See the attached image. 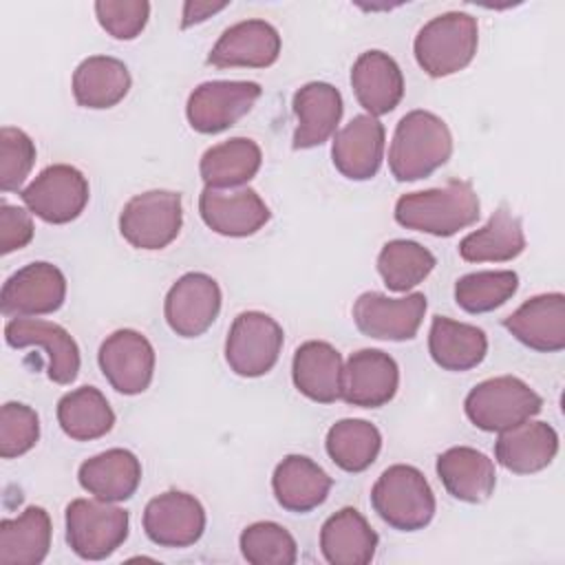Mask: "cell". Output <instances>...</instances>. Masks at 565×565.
Here are the masks:
<instances>
[{
    "label": "cell",
    "mask_w": 565,
    "mask_h": 565,
    "mask_svg": "<svg viewBox=\"0 0 565 565\" xmlns=\"http://www.w3.org/2000/svg\"><path fill=\"white\" fill-rule=\"evenodd\" d=\"M66 298V278L53 263H29L7 278L0 309L11 318H33L57 311Z\"/></svg>",
    "instance_id": "7c38bea8"
},
{
    "label": "cell",
    "mask_w": 565,
    "mask_h": 565,
    "mask_svg": "<svg viewBox=\"0 0 565 565\" xmlns=\"http://www.w3.org/2000/svg\"><path fill=\"white\" fill-rule=\"evenodd\" d=\"M342 355L335 347L322 340L302 342L291 360V377L296 388L318 404L340 399Z\"/></svg>",
    "instance_id": "83f0119b"
},
{
    "label": "cell",
    "mask_w": 565,
    "mask_h": 565,
    "mask_svg": "<svg viewBox=\"0 0 565 565\" xmlns=\"http://www.w3.org/2000/svg\"><path fill=\"white\" fill-rule=\"evenodd\" d=\"M282 340V327L271 316L243 311L227 331L225 362L241 377H260L278 362Z\"/></svg>",
    "instance_id": "ba28073f"
},
{
    "label": "cell",
    "mask_w": 565,
    "mask_h": 565,
    "mask_svg": "<svg viewBox=\"0 0 565 565\" xmlns=\"http://www.w3.org/2000/svg\"><path fill=\"white\" fill-rule=\"evenodd\" d=\"M437 260L430 249L415 241L395 238L388 241L377 254V271L391 291H408L419 285Z\"/></svg>",
    "instance_id": "8d00e7d4"
},
{
    "label": "cell",
    "mask_w": 565,
    "mask_h": 565,
    "mask_svg": "<svg viewBox=\"0 0 565 565\" xmlns=\"http://www.w3.org/2000/svg\"><path fill=\"white\" fill-rule=\"evenodd\" d=\"M558 452V435L547 422H523L499 433L497 461L514 475H532L547 468Z\"/></svg>",
    "instance_id": "cb8c5ba5"
},
{
    "label": "cell",
    "mask_w": 565,
    "mask_h": 565,
    "mask_svg": "<svg viewBox=\"0 0 565 565\" xmlns=\"http://www.w3.org/2000/svg\"><path fill=\"white\" fill-rule=\"evenodd\" d=\"M128 66L110 55H90L82 60L73 73V97L84 108H113L128 95Z\"/></svg>",
    "instance_id": "4dcf8cb0"
},
{
    "label": "cell",
    "mask_w": 565,
    "mask_h": 565,
    "mask_svg": "<svg viewBox=\"0 0 565 565\" xmlns=\"http://www.w3.org/2000/svg\"><path fill=\"white\" fill-rule=\"evenodd\" d=\"M375 547L377 534L355 508H342L322 523L320 552L331 565H366Z\"/></svg>",
    "instance_id": "f1b7e54d"
},
{
    "label": "cell",
    "mask_w": 565,
    "mask_h": 565,
    "mask_svg": "<svg viewBox=\"0 0 565 565\" xmlns=\"http://www.w3.org/2000/svg\"><path fill=\"white\" fill-rule=\"evenodd\" d=\"M543 408V397L514 375H499L479 382L463 399L466 417L486 433L514 428Z\"/></svg>",
    "instance_id": "5b68a950"
},
{
    "label": "cell",
    "mask_w": 565,
    "mask_h": 565,
    "mask_svg": "<svg viewBox=\"0 0 565 565\" xmlns=\"http://www.w3.org/2000/svg\"><path fill=\"white\" fill-rule=\"evenodd\" d=\"M199 214L212 232L232 238L256 234L271 216L260 194L247 185L230 190L205 185L199 194Z\"/></svg>",
    "instance_id": "2e32d148"
},
{
    "label": "cell",
    "mask_w": 565,
    "mask_h": 565,
    "mask_svg": "<svg viewBox=\"0 0 565 565\" xmlns=\"http://www.w3.org/2000/svg\"><path fill=\"white\" fill-rule=\"evenodd\" d=\"M33 232L35 227L31 212L7 201L0 203V254H11L26 247L33 238Z\"/></svg>",
    "instance_id": "7bdbcfd3"
},
{
    "label": "cell",
    "mask_w": 565,
    "mask_h": 565,
    "mask_svg": "<svg viewBox=\"0 0 565 565\" xmlns=\"http://www.w3.org/2000/svg\"><path fill=\"white\" fill-rule=\"evenodd\" d=\"M227 7V2H185L183 4V18H181V29L194 26L207 18H212L214 13L223 11Z\"/></svg>",
    "instance_id": "ee69618b"
},
{
    "label": "cell",
    "mask_w": 565,
    "mask_h": 565,
    "mask_svg": "<svg viewBox=\"0 0 565 565\" xmlns=\"http://www.w3.org/2000/svg\"><path fill=\"white\" fill-rule=\"evenodd\" d=\"M79 486L95 499L119 503L130 499L141 483V463L126 448H110L86 459L77 470Z\"/></svg>",
    "instance_id": "d4e9b609"
},
{
    "label": "cell",
    "mask_w": 565,
    "mask_h": 565,
    "mask_svg": "<svg viewBox=\"0 0 565 565\" xmlns=\"http://www.w3.org/2000/svg\"><path fill=\"white\" fill-rule=\"evenodd\" d=\"M503 327L525 347L541 353L565 349V296L561 291L539 294L512 311Z\"/></svg>",
    "instance_id": "44dd1931"
},
{
    "label": "cell",
    "mask_w": 565,
    "mask_h": 565,
    "mask_svg": "<svg viewBox=\"0 0 565 565\" xmlns=\"http://www.w3.org/2000/svg\"><path fill=\"white\" fill-rule=\"evenodd\" d=\"M263 163V152L254 139L232 137L207 148L199 161L201 179L207 188L230 190L243 188L256 177Z\"/></svg>",
    "instance_id": "1f68e13d"
},
{
    "label": "cell",
    "mask_w": 565,
    "mask_h": 565,
    "mask_svg": "<svg viewBox=\"0 0 565 565\" xmlns=\"http://www.w3.org/2000/svg\"><path fill=\"white\" fill-rule=\"evenodd\" d=\"M4 340L13 349L40 347L49 362V380L55 384L75 382L79 373V349L64 327L40 318H11L4 324Z\"/></svg>",
    "instance_id": "ac0fdd59"
},
{
    "label": "cell",
    "mask_w": 565,
    "mask_h": 565,
    "mask_svg": "<svg viewBox=\"0 0 565 565\" xmlns=\"http://www.w3.org/2000/svg\"><path fill=\"white\" fill-rule=\"evenodd\" d=\"M130 514L102 499H75L66 505V543L84 561L110 556L128 539Z\"/></svg>",
    "instance_id": "8992f818"
},
{
    "label": "cell",
    "mask_w": 565,
    "mask_h": 565,
    "mask_svg": "<svg viewBox=\"0 0 565 565\" xmlns=\"http://www.w3.org/2000/svg\"><path fill=\"white\" fill-rule=\"evenodd\" d=\"M351 86L371 117L391 113L404 97V75L397 62L377 49L364 51L351 66Z\"/></svg>",
    "instance_id": "7402d4cb"
},
{
    "label": "cell",
    "mask_w": 565,
    "mask_h": 565,
    "mask_svg": "<svg viewBox=\"0 0 565 565\" xmlns=\"http://www.w3.org/2000/svg\"><path fill=\"white\" fill-rule=\"evenodd\" d=\"M40 439L38 413L20 402H7L0 411V455L13 459L29 452Z\"/></svg>",
    "instance_id": "60d3db41"
},
{
    "label": "cell",
    "mask_w": 565,
    "mask_h": 565,
    "mask_svg": "<svg viewBox=\"0 0 565 565\" xmlns=\"http://www.w3.org/2000/svg\"><path fill=\"white\" fill-rule=\"evenodd\" d=\"M57 422L71 439L90 441L110 433L115 413L99 388L79 386L57 402Z\"/></svg>",
    "instance_id": "e575fe53"
},
{
    "label": "cell",
    "mask_w": 565,
    "mask_h": 565,
    "mask_svg": "<svg viewBox=\"0 0 565 565\" xmlns=\"http://www.w3.org/2000/svg\"><path fill=\"white\" fill-rule=\"evenodd\" d=\"M88 196L90 190L86 177L68 163L44 168L24 190H20L26 210L53 225L75 221L84 212Z\"/></svg>",
    "instance_id": "9c48e42d"
},
{
    "label": "cell",
    "mask_w": 565,
    "mask_h": 565,
    "mask_svg": "<svg viewBox=\"0 0 565 565\" xmlns=\"http://www.w3.org/2000/svg\"><path fill=\"white\" fill-rule=\"evenodd\" d=\"M97 362L108 384L124 395L143 393L154 375V349L150 340L135 329L110 333L99 347Z\"/></svg>",
    "instance_id": "5bb4252c"
},
{
    "label": "cell",
    "mask_w": 565,
    "mask_h": 565,
    "mask_svg": "<svg viewBox=\"0 0 565 565\" xmlns=\"http://www.w3.org/2000/svg\"><path fill=\"white\" fill-rule=\"evenodd\" d=\"M221 311V287L203 274H183L166 294L163 316L168 327L181 338L203 335Z\"/></svg>",
    "instance_id": "4fadbf2b"
},
{
    "label": "cell",
    "mask_w": 565,
    "mask_h": 565,
    "mask_svg": "<svg viewBox=\"0 0 565 565\" xmlns=\"http://www.w3.org/2000/svg\"><path fill=\"white\" fill-rule=\"evenodd\" d=\"M335 170L351 181L373 179L384 159V126L377 117L358 115L335 132L331 146Z\"/></svg>",
    "instance_id": "ffe728a7"
},
{
    "label": "cell",
    "mask_w": 565,
    "mask_h": 565,
    "mask_svg": "<svg viewBox=\"0 0 565 565\" xmlns=\"http://www.w3.org/2000/svg\"><path fill=\"white\" fill-rule=\"evenodd\" d=\"M51 516L40 505H29L15 519L0 521V563L38 565L51 547Z\"/></svg>",
    "instance_id": "d6a6232c"
},
{
    "label": "cell",
    "mask_w": 565,
    "mask_h": 565,
    "mask_svg": "<svg viewBox=\"0 0 565 565\" xmlns=\"http://www.w3.org/2000/svg\"><path fill=\"white\" fill-rule=\"evenodd\" d=\"M241 554L252 565H294L298 547L294 536L274 521L247 525L238 539Z\"/></svg>",
    "instance_id": "f35d334b"
},
{
    "label": "cell",
    "mask_w": 565,
    "mask_h": 565,
    "mask_svg": "<svg viewBox=\"0 0 565 565\" xmlns=\"http://www.w3.org/2000/svg\"><path fill=\"white\" fill-rule=\"evenodd\" d=\"M446 492L463 503H483L497 486L494 463L488 455L470 446L444 450L435 463Z\"/></svg>",
    "instance_id": "603a6c76"
},
{
    "label": "cell",
    "mask_w": 565,
    "mask_h": 565,
    "mask_svg": "<svg viewBox=\"0 0 565 565\" xmlns=\"http://www.w3.org/2000/svg\"><path fill=\"white\" fill-rule=\"evenodd\" d=\"M95 15L115 40H135L148 22L150 4L146 0H99L95 2Z\"/></svg>",
    "instance_id": "b9f144b4"
},
{
    "label": "cell",
    "mask_w": 565,
    "mask_h": 565,
    "mask_svg": "<svg viewBox=\"0 0 565 565\" xmlns=\"http://www.w3.org/2000/svg\"><path fill=\"white\" fill-rule=\"evenodd\" d=\"M399 386L397 362L380 349H360L342 366L340 397L360 408L388 404Z\"/></svg>",
    "instance_id": "e0dca14e"
},
{
    "label": "cell",
    "mask_w": 565,
    "mask_h": 565,
    "mask_svg": "<svg viewBox=\"0 0 565 565\" xmlns=\"http://www.w3.org/2000/svg\"><path fill=\"white\" fill-rule=\"evenodd\" d=\"M280 33L265 20H243L227 26L207 55L216 68H267L280 55Z\"/></svg>",
    "instance_id": "d6986e66"
},
{
    "label": "cell",
    "mask_w": 565,
    "mask_h": 565,
    "mask_svg": "<svg viewBox=\"0 0 565 565\" xmlns=\"http://www.w3.org/2000/svg\"><path fill=\"white\" fill-rule=\"evenodd\" d=\"M479 196L470 181H448L441 188L411 192L397 199L395 221L415 232L452 236L479 218Z\"/></svg>",
    "instance_id": "6da1fadb"
},
{
    "label": "cell",
    "mask_w": 565,
    "mask_h": 565,
    "mask_svg": "<svg viewBox=\"0 0 565 565\" xmlns=\"http://www.w3.org/2000/svg\"><path fill=\"white\" fill-rule=\"evenodd\" d=\"M479 44L477 18L463 11H446L430 18L415 35L413 53L430 77H448L466 68Z\"/></svg>",
    "instance_id": "3957f363"
},
{
    "label": "cell",
    "mask_w": 565,
    "mask_h": 565,
    "mask_svg": "<svg viewBox=\"0 0 565 565\" xmlns=\"http://www.w3.org/2000/svg\"><path fill=\"white\" fill-rule=\"evenodd\" d=\"M426 307V296L419 291L404 298L364 291L353 305V322L369 338L404 342L417 335Z\"/></svg>",
    "instance_id": "8fae6325"
},
{
    "label": "cell",
    "mask_w": 565,
    "mask_h": 565,
    "mask_svg": "<svg viewBox=\"0 0 565 565\" xmlns=\"http://www.w3.org/2000/svg\"><path fill=\"white\" fill-rule=\"evenodd\" d=\"M452 154V135L430 110L406 113L393 132L388 168L397 181H417L441 168Z\"/></svg>",
    "instance_id": "7a4b0ae2"
},
{
    "label": "cell",
    "mask_w": 565,
    "mask_h": 565,
    "mask_svg": "<svg viewBox=\"0 0 565 565\" xmlns=\"http://www.w3.org/2000/svg\"><path fill=\"white\" fill-rule=\"evenodd\" d=\"M294 113L298 117L294 148H316L335 132L342 117V95L327 82H309L296 90Z\"/></svg>",
    "instance_id": "4316f807"
},
{
    "label": "cell",
    "mask_w": 565,
    "mask_h": 565,
    "mask_svg": "<svg viewBox=\"0 0 565 565\" xmlns=\"http://www.w3.org/2000/svg\"><path fill=\"white\" fill-rule=\"evenodd\" d=\"M331 486V477L305 455H287L271 477V490L278 505L298 514L322 505Z\"/></svg>",
    "instance_id": "484cf974"
},
{
    "label": "cell",
    "mask_w": 565,
    "mask_h": 565,
    "mask_svg": "<svg viewBox=\"0 0 565 565\" xmlns=\"http://www.w3.org/2000/svg\"><path fill=\"white\" fill-rule=\"evenodd\" d=\"M143 532L159 547H190L205 532V510L196 497L168 490L148 501Z\"/></svg>",
    "instance_id": "9a60e30c"
},
{
    "label": "cell",
    "mask_w": 565,
    "mask_h": 565,
    "mask_svg": "<svg viewBox=\"0 0 565 565\" xmlns=\"http://www.w3.org/2000/svg\"><path fill=\"white\" fill-rule=\"evenodd\" d=\"M525 249L521 218L505 205L497 207L490 221L459 243V256L468 263H505Z\"/></svg>",
    "instance_id": "836d02e7"
},
{
    "label": "cell",
    "mask_w": 565,
    "mask_h": 565,
    "mask_svg": "<svg viewBox=\"0 0 565 565\" xmlns=\"http://www.w3.org/2000/svg\"><path fill=\"white\" fill-rule=\"evenodd\" d=\"M35 163L33 139L13 126L0 130V188L2 192H15L22 188Z\"/></svg>",
    "instance_id": "ab89813d"
},
{
    "label": "cell",
    "mask_w": 565,
    "mask_h": 565,
    "mask_svg": "<svg viewBox=\"0 0 565 565\" xmlns=\"http://www.w3.org/2000/svg\"><path fill=\"white\" fill-rule=\"evenodd\" d=\"M181 194L172 190H148L135 194L119 214V232L137 249H163L181 232Z\"/></svg>",
    "instance_id": "52a82bcc"
},
{
    "label": "cell",
    "mask_w": 565,
    "mask_h": 565,
    "mask_svg": "<svg viewBox=\"0 0 565 565\" xmlns=\"http://www.w3.org/2000/svg\"><path fill=\"white\" fill-rule=\"evenodd\" d=\"M263 88L256 82L214 79L199 84L185 106V117L192 130L201 135H216L232 128L243 115L252 110Z\"/></svg>",
    "instance_id": "30bf717a"
},
{
    "label": "cell",
    "mask_w": 565,
    "mask_h": 565,
    "mask_svg": "<svg viewBox=\"0 0 565 565\" xmlns=\"http://www.w3.org/2000/svg\"><path fill=\"white\" fill-rule=\"evenodd\" d=\"M324 448L344 472H362L377 459L382 435L366 419H340L329 428Z\"/></svg>",
    "instance_id": "d590c367"
},
{
    "label": "cell",
    "mask_w": 565,
    "mask_h": 565,
    "mask_svg": "<svg viewBox=\"0 0 565 565\" xmlns=\"http://www.w3.org/2000/svg\"><path fill=\"white\" fill-rule=\"evenodd\" d=\"M371 505L395 530L415 532L435 516V494L426 477L406 463L388 466L371 488Z\"/></svg>",
    "instance_id": "277c9868"
},
{
    "label": "cell",
    "mask_w": 565,
    "mask_h": 565,
    "mask_svg": "<svg viewBox=\"0 0 565 565\" xmlns=\"http://www.w3.org/2000/svg\"><path fill=\"white\" fill-rule=\"evenodd\" d=\"M519 289V276L510 269L472 271L455 282V300L468 313H488L505 305Z\"/></svg>",
    "instance_id": "74e56055"
},
{
    "label": "cell",
    "mask_w": 565,
    "mask_h": 565,
    "mask_svg": "<svg viewBox=\"0 0 565 565\" xmlns=\"http://www.w3.org/2000/svg\"><path fill=\"white\" fill-rule=\"evenodd\" d=\"M428 353L444 371H470L483 362L488 338L475 324L435 316L428 331Z\"/></svg>",
    "instance_id": "f546056e"
}]
</instances>
